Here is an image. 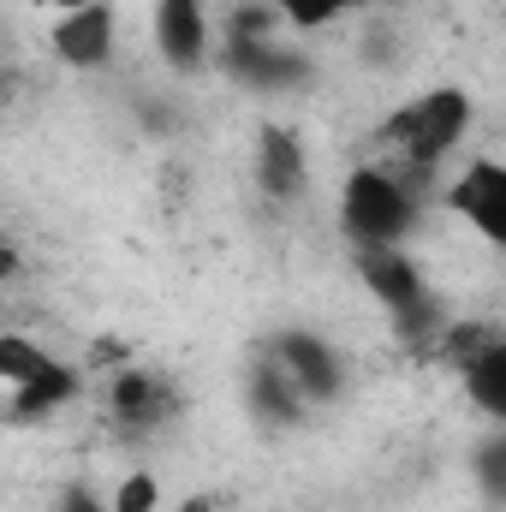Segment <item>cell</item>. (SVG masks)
I'll return each mask as SVG.
<instances>
[{
  "label": "cell",
  "mask_w": 506,
  "mask_h": 512,
  "mask_svg": "<svg viewBox=\"0 0 506 512\" xmlns=\"http://www.w3.org/2000/svg\"><path fill=\"white\" fill-rule=\"evenodd\" d=\"M471 120H477L471 90L441 84V90H423V96L399 102V108L387 114V126H381V143H393L411 167H435L441 155L459 149V137L471 131Z\"/></svg>",
  "instance_id": "1"
},
{
  "label": "cell",
  "mask_w": 506,
  "mask_h": 512,
  "mask_svg": "<svg viewBox=\"0 0 506 512\" xmlns=\"http://www.w3.org/2000/svg\"><path fill=\"white\" fill-rule=\"evenodd\" d=\"M352 262H358L364 286L376 292V304L393 316L399 340L429 346V340H435L441 310H435V292H429V280H423L417 256L405 251V245H358V251H352Z\"/></svg>",
  "instance_id": "2"
},
{
  "label": "cell",
  "mask_w": 506,
  "mask_h": 512,
  "mask_svg": "<svg viewBox=\"0 0 506 512\" xmlns=\"http://www.w3.org/2000/svg\"><path fill=\"white\" fill-rule=\"evenodd\" d=\"M340 227L358 245H405L417 233V197L381 173V167H352L346 185H340Z\"/></svg>",
  "instance_id": "3"
},
{
  "label": "cell",
  "mask_w": 506,
  "mask_h": 512,
  "mask_svg": "<svg viewBox=\"0 0 506 512\" xmlns=\"http://www.w3.org/2000/svg\"><path fill=\"white\" fill-rule=\"evenodd\" d=\"M262 346L292 376V387L304 393V405H328V399L346 393V358H340V346L328 334H316V328H274Z\"/></svg>",
  "instance_id": "4"
},
{
  "label": "cell",
  "mask_w": 506,
  "mask_h": 512,
  "mask_svg": "<svg viewBox=\"0 0 506 512\" xmlns=\"http://www.w3.org/2000/svg\"><path fill=\"white\" fill-rule=\"evenodd\" d=\"M173 411H179V387L167 382L161 370H131L126 364V370L108 382V423H114L120 441L155 435Z\"/></svg>",
  "instance_id": "5"
},
{
  "label": "cell",
  "mask_w": 506,
  "mask_h": 512,
  "mask_svg": "<svg viewBox=\"0 0 506 512\" xmlns=\"http://www.w3.org/2000/svg\"><path fill=\"white\" fill-rule=\"evenodd\" d=\"M221 72L256 96H286V90H304L316 66L310 54L280 48V36H268V42H221Z\"/></svg>",
  "instance_id": "6"
},
{
  "label": "cell",
  "mask_w": 506,
  "mask_h": 512,
  "mask_svg": "<svg viewBox=\"0 0 506 512\" xmlns=\"http://www.w3.org/2000/svg\"><path fill=\"white\" fill-rule=\"evenodd\" d=\"M447 209L459 221H471L483 245L501 251L506 245V167L495 155H477L471 167H459V179L447 185Z\"/></svg>",
  "instance_id": "7"
},
{
  "label": "cell",
  "mask_w": 506,
  "mask_h": 512,
  "mask_svg": "<svg viewBox=\"0 0 506 512\" xmlns=\"http://www.w3.org/2000/svg\"><path fill=\"white\" fill-rule=\"evenodd\" d=\"M48 48L60 66H78V72H102L114 60V6L108 0H90L78 12H60L54 30H48Z\"/></svg>",
  "instance_id": "8"
},
{
  "label": "cell",
  "mask_w": 506,
  "mask_h": 512,
  "mask_svg": "<svg viewBox=\"0 0 506 512\" xmlns=\"http://www.w3.org/2000/svg\"><path fill=\"white\" fill-rule=\"evenodd\" d=\"M251 173H256V191L268 203H298L310 191V155L298 143L292 126H262L256 131V155H251Z\"/></svg>",
  "instance_id": "9"
},
{
  "label": "cell",
  "mask_w": 506,
  "mask_h": 512,
  "mask_svg": "<svg viewBox=\"0 0 506 512\" xmlns=\"http://www.w3.org/2000/svg\"><path fill=\"white\" fill-rule=\"evenodd\" d=\"M155 54L173 66V72H197L209 60V12L203 0H155Z\"/></svg>",
  "instance_id": "10"
},
{
  "label": "cell",
  "mask_w": 506,
  "mask_h": 512,
  "mask_svg": "<svg viewBox=\"0 0 506 512\" xmlns=\"http://www.w3.org/2000/svg\"><path fill=\"white\" fill-rule=\"evenodd\" d=\"M245 405H251V417L262 429H298V423L310 417L304 393H298L292 376L268 358V346H256L251 364H245Z\"/></svg>",
  "instance_id": "11"
},
{
  "label": "cell",
  "mask_w": 506,
  "mask_h": 512,
  "mask_svg": "<svg viewBox=\"0 0 506 512\" xmlns=\"http://www.w3.org/2000/svg\"><path fill=\"white\" fill-rule=\"evenodd\" d=\"M78 370L72 364H48L36 382H24V387H12V423H42V417H54V411H66L72 399H78Z\"/></svg>",
  "instance_id": "12"
},
{
  "label": "cell",
  "mask_w": 506,
  "mask_h": 512,
  "mask_svg": "<svg viewBox=\"0 0 506 512\" xmlns=\"http://www.w3.org/2000/svg\"><path fill=\"white\" fill-rule=\"evenodd\" d=\"M459 382H465V393L477 399V411L489 423H506V340H495L483 358H471L459 370Z\"/></svg>",
  "instance_id": "13"
},
{
  "label": "cell",
  "mask_w": 506,
  "mask_h": 512,
  "mask_svg": "<svg viewBox=\"0 0 506 512\" xmlns=\"http://www.w3.org/2000/svg\"><path fill=\"white\" fill-rule=\"evenodd\" d=\"M495 340H506L495 322H453V328H441V334H435V358L459 376V370H465L471 358H483Z\"/></svg>",
  "instance_id": "14"
},
{
  "label": "cell",
  "mask_w": 506,
  "mask_h": 512,
  "mask_svg": "<svg viewBox=\"0 0 506 512\" xmlns=\"http://www.w3.org/2000/svg\"><path fill=\"white\" fill-rule=\"evenodd\" d=\"M48 364H54V352H48L42 340H30V334H0V382L6 387L36 382Z\"/></svg>",
  "instance_id": "15"
},
{
  "label": "cell",
  "mask_w": 506,
  "mask_h": 512,
  "mask_svg": "<svg viewBox=\"0 0 506 512\" xmlns=\"http://www.w3.org/2000/svg\"><path fill=\"white\" fill-rule=\"evenodd\" d=\"M268 36H280V12H274L268 0H245V6H233L227 24H221V42H268Z\"/></svg>",
  "instance_id": "16"
},
{
  "label": "cell",
  "mask_w": 506,
  "mask_h": 512,
  "mask_svg": "<svg viewBox=\"0 0 506 512\" xmlns=\"http://www.w3.org/2000/svg\"><path fill=\"white\" fill-rule=\"evenodd\" d=\"M268 6L280 12V24H298V30H322V24H334V18L358 12L364 0H268Z\"/></svg>",
  "instance_id": "17"
},
{
  "label": "cell",
  "mask_w": 506,
  "mask_h": 512,
  "mask_svg": "<svg viewBox=\"0 0 506 512\" xmlns=\"http://www.w3.org/2000/svg\"><path fill=\"white\" fill-rule=\"evenodd\" d=\"M477 489H483L489 501H501L506 495V435L477 441Z\"/></svg>",
  "instance_id": "18"
},
{
  "label": "cell",
  "mask_w": 506,
  "mask_h": 512,
  "mask_svg": "<svg viewBox=\"0 0 506 512\" xmlns=\"http://www.w3.org/2000/svg\"><path fill=\"white\" fill-rule=\"evenodd\" d=\"M155 507H161V483L149 471H126V483L108 501V512H155Z\"/></svg>",
  "instance_id": "19"
},
{
  "label": "cell",
  "mask_w": 506,
  "mask_h": 512,
  "mask_svg": "<svg viewBox=\"0 0 506 512\" xmlns=\"http://www.w3.org/2000/svg\"><path fill=\"white\" fill-rule=\"evenodd\" d=\"M54 512H108V501H102L90 483H66L60 501H54Z\"/></svg>",
  "instance_id": "20"
},
{
  "label": "cell",
  "mask_w": 506,
  "mask_h": 512,
  "mask_svg": "<svg viewBox=\"0 0 506 512\" xmlns=\"http://www.w3.org/2000/svg\"><path fill=\"white\" fill-rule=\"evenodd\" d=\"M12 274H18V251H12V245H0V280H12Z\"/></svg>",
  "instance_id": "21"
},
{
  "label": "cell",
  "mask_w": 506,
  "mask_h": 512,
  "mask_svg": "<svg viewBox=\"0 0 506 512\" xmlns=\"http://www.w3.org/2000/svg\"><path fill=\"white\" fill-rule=\"evenodd\" d=\"M42 6H48V12L60 18V12H78V6H90V0H42Z\"/></svg>",
  "instance_id": "22"
}]
</instances>
